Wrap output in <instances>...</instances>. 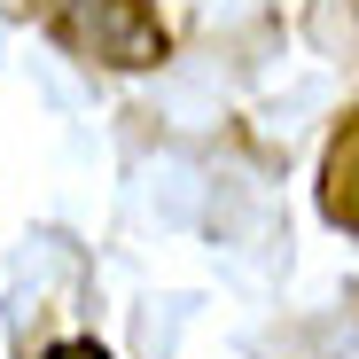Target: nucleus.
<instances>
[{
	"mask_svg": "<svg viewBox=\"0 0 359 359\" xmlns=\"http://www.w3.org/2000/svg\"><path fill=\"white\" fill-rule=\"evenodd\" d=\"M39 16L71 55L109 63V71H149L164 55V24L149 0H39Z\"/></svg>",
	"mask_w": 359,
	"mask_h": 359,
	"instance_id": "1",
	"label": "nucleus"
},
{
	"mask_svg": "<svg viewBox=\"0 0 359 359\" xmlns=\"http://www.w3.org/2000/svg\"><path fill=\"white\" fill-rule=\"evenodd\" d=\"M320 219L359 234V117H344L328 156H320Z\"/></svg>",
	"mask_w": 359,
	"mask_h": 359,
	"instance_id": "2",
	"label": "nucleus"
},
{
	"mask_svg": "<svg viewBox=\"0 0 359 359\" xmlns=\"http://www.w3.org/2000/svg\"><path fill=\"white\" fill-rule=\"evenodd\" d=\"M47 359H109V351H102V344H86V336H79V344H55V351H47Z\"/></svg>",
	"mask_w": 359,
	"mask_h": 359,
	"instance_id": "3",
	"label": "nucleus"
}]
</instances>
